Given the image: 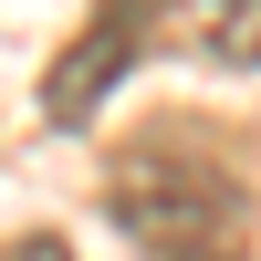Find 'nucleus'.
<instances>
[{
    "mask_svg": "<svg viewBox=\"0 0 261 261\" xmlns=\"http://www.w3.org/2000/svg\"><path fill=\"white\" fill-rule=\"evenodd\" d=\"M0 261H73V251H63L53 230H21V241H0Z\"/></svg>",
    "mask_w": 261,
    "mask_h": 261,
    "instance_id": "nucleus-4",
    "label": "nucleus"
},
{
    "mask_svg": "<svg viewBox=\"0 0 261 261\" xmlns=\"http://www.w3.org/2000/svg\"><path fill=\"white\" fill-rule=\"evenodd\" d=\"M105 209L136 261H251V188L188 136L125 146L105 178Z\"/></svg>",
    "mask_w": 261,
    "mask_h": 261,
    "instance_id": "nucleus-1",
    "label": "nucleus"
},
{
    "mask_svg": "<svg viewBox=\"0 0 261 261\" xmlns=\"http://www.w3.org/2000/svg\"><path fill=\"white\" fill-rule=\"evenodd\" d=\"M199 53L230 73H261V0H199Z\"/></svg>",
    "mask_w": 261,
    "mask_h": 261,
    "instance_id": "nucleus-3",
    "label": "nucleus"
},
{
    "mask_svg": "<svg viewBox=\"0 0 261 261\" xmlns=\"http://www.w3.org/2000/svg\"><path fill=\"white\" fill-rule=\"evenodd\" d=\"M146 21H157V0H105V11L53 53V73H42V115H53V125H94V105L146 63Z\"/></svg>",
    "mask_w": 261,
    "mask_h": 261,
    "instance_id": "nucleus-2",
    "label": "nucleus"
}]
</instances>
